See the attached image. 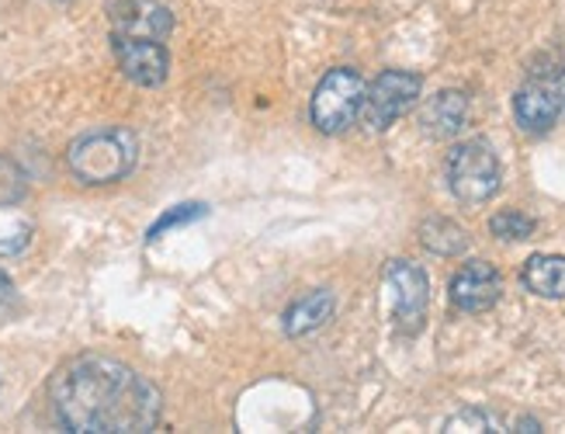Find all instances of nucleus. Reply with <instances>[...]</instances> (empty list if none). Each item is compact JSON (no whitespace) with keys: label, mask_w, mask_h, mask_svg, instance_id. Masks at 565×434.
Instances as JSON below:
<instances>
[{"label":"nucleus","mask_w":565,"mask_h":434,"mask_svg":"<svg viewBox=\"0 0 565 434\" xmlns=\"http://www.w3.org/2000/svg\"><path fill=\"white\" fill-rule=\"evenodd\" d=\"M469 123V94L465 91H437L420 112V126L434 139H451Z\"/></svg>","instance_id":"9b49d317"},{"label":"nucleus","mask_w":565,"mask_h":434,"mask_svg":"<svg viewBox=\"0 0 565 434\" xmlns=\"http://www.w3.org/2000/svg\"><path fill=\"white\" fill-rule=\"evenodd\" d=\"M170 32H174V14L160 0H118L111 4V35L163 42Z\"/></svg>","instance_id":"1a4fd4ad"},{"label":"nucleus","mask_w":565,"mask_h":434,"mask_svg":"<svg viewBox=\"0 0 565 434\" xmlns=\"http://www.w3.org/2000/svg\"><path fill=\"white\" fill-rule=\"evenodd\" d=\"M451 306L461 313H486L503 296V278L489 261H469L461 272H455L448 285Z\"/></svg>","instance_id":"6e6552de"},{"label":"nucleus","mask_w":565,"mask_h":434,"mask_svg":"<svg viewBox=\"0 0 565 434\" xmlns=\"http://www.w3.org/2000/svg\"><path fill=\"white\" fill-rule=\"evenodd\" d=\"M562 112H565V105H562V94H558L555 81H531L513 94V115H518V126L524 133L542 136V133L555 129Z\"/></svg>","instance_id":"9d476101"},{"label":"nucleus","mask_w":565,"mask_h":434,"mask_svg":"<svg viewBox=\"0 0 565 434\" xmlns=\"http://www.w3.org/2000/svg\"><path fill=\"white\" fill-rule=\"evenodd\" d=\"M521 282L527 293L542 299H565V257L562 254H534L524 261Z\"/></svg>","instance_id":"ddd939ff"},{"label":"nucleus","mask_w":565,"mask_h":434,"mask_svg":"<svg viewBox=\"0 0 565 434\" xmlns=\"http://www.w3.org/2000/svg\"><path fill=\"white\" fill-rule=\"evenodd\" d=\"M53 414L77 434H136L160 421L163 396L157 385L108 354H81L49 382Z\"/></svg>","instance_id":"f257e3e1"},{"label":"nucleus","mask_w":565,"mask_h":434,"mask_svg":"<svg viewBox=\"0 0 565 434\" xmlns=\"http://www.w3.org/2000/svg\"><path fill=\"white\" fill-rule=\"evenodd\" d=\"M29 195V178L11 157H0V205H21Z\"/></svg>","instance_id":"f3484780"},{"label":"nucleus","mask_w":565,"mask_h":434,"mask_svg":"<svg viewBox=\"0 0 565 434\" xmlns=\"http://www.w3.org/2000/svg\"><path fill=\"white\" fill-rule=\"evenodd\" d=\"M364 77L351 66H337L330 74L316 84L312 91V105H309V115H312V126L327 136H340L348 133L358 118H361V108H364Z\"/></svg>","instance_id":"20e7f679"},{"label":"nucleus","mask_w":565,"mask_h":434,"mask_svg":"<svg viewBox=\"0 0 565 434\" xmlns=\"http://www.w3.org/2000/svg\"><path fill=\"white\" fill-rule=\"evenodd\" d=\"M420 244L430 251V254H440V257H455V254H465L469 251V233L465 226H458L455 220H445V215H434L420 226Z\"/></svg>","instance_id":"4468645a"},{"label":"nucleus","mask_w":565,"mask_h":434,"mask_svg":"<svg viewBox=\"0 0 565 434\" xmlns=\"http://www.w3.org/2000/svg\"><path fill=\"white\" fill-rule=\"evenodd\" d=\"M139 139L126 126H105L77 136L66 150V163L81 184H115L132 174Z\"/></svg>","instance_id":"f03ea898"},{"label":"nucleus","mask_w":565,"mask_h":434,"mask_svg":"<svg viewBox=\"0 0 565 434\" xmlns=\"http://www.w3.org/2000/svg\"><path fill=\"white\" fill-rule=\"evenodd\" d=\"M424 91V77L409 74V70H385L375 77V84L364 91L361 118L372 133H385L399 123V118L416 105Z\"/></svg>","instance_id":"423d86ee"},{"label":"nucleus","mask_w":565,"mask_h":434,"mask_svg":"<svg viewBox=\"0 0 565 434\" xmlns=\"http://www.w3.org/2000/svg\"><path fill=\"white\" fill-rule=\"evenodd\" d=\"M118 70L139 87H160L170 74L167 45L157 39H132V35H111Z\"/></svg>","instance_id":"0eeeda50"},{"label":"nucleus","mask_w":565,"mask_h":434,"mask_svg":"<svg viewBox=\"0 0 565 434\" xmlns=\"http://www.w3.org/2000/svg\"><path fill=\"white\" fill-rule=\"evenodd\" d=\"M333 306H337V299H333L330 288H316V293L295 299L288 306V313H285V334L288 337H306V334L319 330L333 317Z\"/></svg>","instance_id":"f8f14e48"},{"label":"nucleus","mask_w":565,"mask_h":434,"mask_svg":"<svg viewBox=\"0 0 565 434\" xmlns=\"http://www.w3.org/2000/svg\"><path fill=\"white\" fill-rule=\"evenodd\" d=\"M489 233L500 236V240H531L534 236V220L527 212L518 209H503L489 220Z\"/></svg>","instance_id":"dca6fc26"},{"label":"nucleus","mask_w":565,"mask_h":434,"mask_svg":"<svg viewBox=\"0 0 565 434\" xmlns=\"http://www.w3.org/2000/svg\"><path fill=\"white\" fill-rule=\"evenodd\" d=\"M513 427H521V431H542V424H537L534 417H521V421L513 424Z\"/></svg>","instance_id":"aec40b11"},{"label":"nucleus","mask_w":565,"mask_h":434,"mask_svg":"<svg viewBox=\"0 0 565 434\" xmlns=\"http://www.w3.org/2000/svg\"><path fill=\"white\" fill-rule=\"evenodd\" d=\"M503 427L493 414H486V410L472 406V410H461L451 421H445V431H497Z\"/></svg>","instance_id":"6ab92c4d"},{"label":"nucleus","mask_w":565,"mask_h":434,"mask_svg":"<svg viewBox=\"0 0 565 434\" xmlns=\"http://www.w3.org/2000/svg\"><path fill=\"white\" fill-rule=\"evenodd\" d=\"M555 84H558V94H562V105H565V74H562V77H558Z\"/></svg>","instance_id":"412c9836"},{"label":"nucleus","mask_w":565,"mask_h":434,"mask_svg":"<svg viewBox=\"0 0 565 434\" xmlns=\"http://www.w3.org/2000/svg\"><path fill=\"white\" fill-rule=\"evenodd\" d=\"M382 282L388 288V306H392V324L399 334H420L427 320V306H430V282L424 275L420 264L413 261H388Z\"/></svg>","instance_id":"39448f33"},{"label":"nucleus","mask_w":565,"mask_h":434,"mask_svg":"<svg viewBox=\"0 0 565 434\" xmlns=\"http://www.w3.org/2000/svg\"><path fill=\"white\" fill-rule=\"evenodd\" d=\"M14 209L18 205H0V254H4V257L21 254L35 236V223L29 220V215L14 212Z\"/></svg>","instance_id":"2eb2a0df"},{"label":"nucleus","mask_w":565,"mask_h":434,"mask_svg":"<svg viewBox=\"0 0 565 434\" xmlns=\"http://www.w3.org/2000/svg\"><path fill=\"white\" fill-rule=\"evenodd\" d=\"M205 215V205L202 202H188V205H174V209H167L160 220L150 226V233H146V240H160L167 230H174V226H184V223H191V220H202Z\"/></svg>","instance_id":"a211bd4d"},{"label":"nucleus","mask_w":565,"mask_h":434,"mask_svg":"<svg viewBox=\"0 0 565 434\" xmlns=\"http://www.w3.org/2000/svg\"><path fill=\"white\" fill-rule=\"evenodd\" d=\"M451 195L465 205H482L500 191L503 184V167L497 150L486 139H465L448 154L445 163Z\"/></svg>","instance_id":"7ed1b4c3"}]
</instances>
